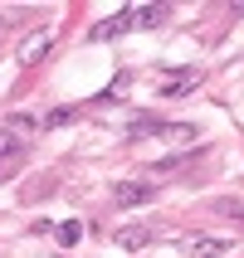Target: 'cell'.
I'll return each instance as SVG.
<instances>
[{
    "instance_id": "obj_1",
    "label": "cell",
    "mask_w": 244,
    "mask_h": 258,
    "mask_svg": "<svg viewBox=\"0 0 244 258\" xmlns=\"http://www.w3.org/2000/svg\"><path fill=\"white\" fill-rule=\"evenodd\" d=\"M49 49H54V25H39V29H29V34H25V44H20V54H15V58H20L25 69H34Z\"/></svg>"
},
{
    "instance_id": "obj_2",
    "label": "cell",
    "mask_w": 244,
    "mask_h": 258,
    "mask_svg": "<svg viewBox=\"0 0 244 258\" xmlns=\"http://www.w3.org/2000/svg\"><path fill=\"white\" fill-rule=\"evenodd\" d=\"M176 244H181L186 258H220L225 248H230V239H220V234H181Z\"/></svg>"
},
{
    "instance_id": "obj_3",
    "label": "cell",
    "mask_w": 244,
    "mask_h": 258,
    "mask_svg": "<svg viewBox=\"0 0 244 258\" xmlns=\"http://www.w3.org/2000/svg\"><path fill=\"white\" fill-rule=\"evenodd\" d=\"M205 83V73L201 69H181V73H166L157 88V98H186V93H196V88Z\"/></svg>"
},
{
    "instance_id": "obj_4",
    "label": "cell",
    "mask_w": 244,
    "mask_h": 258,
    "mask_svg": "<svg viewBox=\"0 0 244 258\" xmlns=\"http://www.w3.org/2000/svg\"><path fill=\"white\" fill-rule=\"evenodd\" d=\"M113 200L122 205V210H132V205L157 200V185H152V180H117V185H113Z\"/></svg>"
},
{
    "instance_id": "obj_5",
    "label": "cell",
    "mask_w": 244,
    "mask_h": 258,
    "mask_svg": "<svg viewBox=\"0 0 244 258\" xmlns=\"http://www.w3.org/2000/svg\"><path fill=\"white\" fill-rule=\"evenodd\" d=\"M20 156H25V142H20L10 127H0V180L15 171V161H20Z\"/></svg>"
},
{
    "instance_id": "obj_6",
    "label": "cell",
    "mask_w": 244,
    "mask_h": 258,
    "mask_svg": "<svg viewBox=\"0 0 244 258\" xmlns=\"http://www.w3.org/2000/svg\"><path fill=\"white\" fill-rule=\"evenodd\" d=\"M171 20V5H132V25L137 29H157Z\"/></svg>"
},
{
    "instance_id": "obj_7",
    "label": "cell",
    "mask_w": 244,
    "mask_h": 258,
    "mask_svg": "<svg viewBox=\"0 0 244 258\" xmlns=\"http://www.w3.org/2000/svg\"><path fill=\"white\" fill-rule=\"evenodd\" d=\"M152 239H157V229H147V224H127V229H117V248H127V253L147 248Z\"/></svg>"
},
{
    "instance_id": "obj_8",
    "label": "cell",
    "mask_w": 244,
    "mask_h": 258,
    "mask_svg": "<svg viewBox=\"0 0 244 258\" xmlns=\"http://www.w3.org/2000/svg\"><path fill=\"white\" fill-rule=\"evenodd\" d=\"M157 137H161V142H171V146H186V142H196V127H190V122H161Z\"/></svg>"
},
{
    "instance_id": "obj_9",
    "label": "cell",
    "mask_w": 244,
    "mask_h": 258,
    "mask_svg": "<svg viewBox=\"0 0 244 258\" xmlns=\"http://www.w3.org/2000/svg\"><path fill=\"white\" fill-rule=\"evenodd\" d=\"M5 127L10 132H44V122H39V112H10Z\"/></svg>"
},
{
    "instance_id": "obj_10",
    "label": "cell",
    "mask_w": 244,
    "mask_h": 258,
    "mask_svg": "<svg viewBox=\"0 0 244 258\" xmlns=\"http://www.w3.org/2000/svg\"><path fill=\"white\" fill-rule=\"evenodd\" d=\"M201 161V151H190V156H166V161H157V175H166V171H186V166H196Z\"/></svg>"
},
{
    "instance_id": "obj_11",
    "label": "cell",
    "mask_w": 244,
    "mask_h": 258,
    "mask_svg": "<svg viewBox=\"0 0 244 258\" xmlns=\"http://www.w3.org/2000/svg\"><path fill=\"white\" fill-rule=\"evenodd\" d=\"M73 117H78L73 107H54V112H39V122H44V132H49V127H69Z\"/></svg>"
},
{
    "instance_id": "obj_12",
    "label": "cell",
    "mask_w": 244,
    "mask_h": 258,
    "mask_svg": "<svg viewBox=\"0 0 244 258\" xmlns=\"http://www.w3.org/2000/svg\"><path fill=\"white\" fill-rule=\"evenodd\" d=\"M210 210H215V215H225V219H234V224H244V205H239V200H215Z\"/></svg>"
},
{
    "instance_id": "obj_13",
    "label": "cell",
    "mask_w": 244,
    "mask_h": 258,
    "mask_svg": "<svg viewBox=\"0 0 244 258\" xmlns=\"http://www.w3.org/2000/svg\"><path fill=\"white\" fill-rule=\"evenodd\" d=\"M78 234H83V224H73V219H69V224H59V244L73 248V244H78Z\"/></svg>"
},
{
    "instance_id": "obj_14",
    "label": "cell",
    "mask_w": 244,
    "mask_h": 258,
    "mask_svg": "<svg viewBox=\"0 0 244 258\" xmlns=\"http://www.w3.org/2000/svg\"><path fill=\"white\" fill-rule=\"evenodd\" d=\"M20 25V15H10V10H0V34H5V29H15Z\"/></svg>"
}]
</instances>
